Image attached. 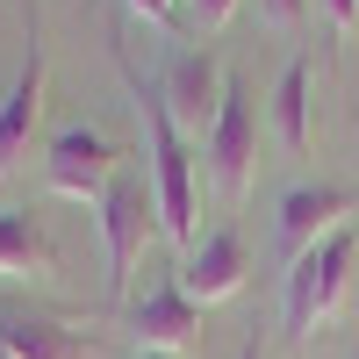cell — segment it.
Returning a JSON list of instances; mask_svg holds the SVG:
<instances>
[{
  "instance_id": "7c38bea8",
  "label": "cell",
  "mask_w": 359,
  "mask_h": 359,
  "mask_svg": "<svg viewBox=\"0 0 359 359\" xmlns=\"http://www.w3.org/2000/svg\"><path fill=\"white\" fill-rule=\"evenodd\" d=\"M0 352L8 359H86L79 331H65L50 316H0Z\"/></svg>"
},
{
  "instance_id": "9a60e30c",
  "label": "cell",
  "mask_w": 359,
  "mask_h": 359,
  "mask_svg": "<svg viewBox=\"0 0 359 359\" xmlns=\"http://www.w3.org/2000/svg\"><path fill=\"white\" fill-rule=\"evenodd\" d=\"M187 15H194V29H223L237 15V0H187Z\"/></svg>"
},
{
  "instance_id": "ba28073f",
  "label": "cell",
  "mask_w": 359,
  "mask_h": 359,
  "mask_svg": "<svg viewBox=\"0 0 359 359\" xmlns=\"http://www.w3.org/2000/svg\"><path fill=\"white\" fill-rule=\"evenodd\" d=\"M43 180H50V194H72V201H101L108 194V180H115V144L101 130H57L50 137V151H43Z\"/></svg>"
},
{
  "instance_id": "8992f818",
  "label": "cell",
  "mask_w": 359,
  "mask_h": 359,
  "mask_svg": "<svg viewBox=\"0 0 359 359\" xmlns=\"http://www.w3.org/2000/svg\"><path fill=\"white\" fill-rule=\"evenodd\" d=\"M223 57L216 50H172L165 57V72H158V94L172 108V123L187 130V137H208V123H216V108H223Z\"/></svg>"
},
{
  "instance_id": "7a4b0ae2",
  "label": "cell",
  "mask_w": 359,
  "mask_h": 359,
  "mask_svg": "<svg viewBox=\"0 0 359 359\" xmlns=\"http://www.w3.org/2000/svg\"><path fill=\"white\" fill-rule=\"evenodd\" d=\"M352 259H359V237H352V223H345V230L323 237L316 252H302V259L287 266L280 316H287V338H294V345H309V338H316V323L345 302V287H352Z\"/></svg>"
},
{
  "instance_id": "277c9868",
  "label": "cell",
  "mask_w": 359,
  "mask_h": 359,
  "mask_svg": "<svg viewBox=\"0 0 359 359\" xmlns=\"http://www.w3.org/2000/svg\"><path fill=\"white\" fill-rule=\"evenodd\" d=\"M158 230V201H151V180L144 172H115L108 194H101V245H108V294H123L137 259H144V237Z\"/></svg>"
},
{
  "instance_id": "4fadbf2b",
  "label": "cell",
  "mask_w": 359,
  "mask_h": 359,
  "mask_svg": "<svg viewBox=\"0 0 359 359\" xmlns=\"http://www.w3.org/2000/svg\"><path fill=\"white\" fill-rule=\"evenodd\" d=\"M273 130L287 151H309V57H287V72L273 86Z\"/></svg>"
},
{
  "instance_id": "8fae6325",
  "label": "cell",
  "mask_w": 359,
  "mask_h": 359,
  "mask_svg": "<svg viewBox=\"0 0 359 359\" xmlns=\"http://www.w3.org/2000/svg\"><path fill=\"white\" fill-rule=\"evenodd\" d=\"M0 273L29 280V273H57V245L43 237V223L29 208H0Z\"/></svg>"
},
{
  "instance_id": "e0dca14e",
  "label": "cell",
  "mask_w": 359,
  "mask_h": 359,
  "mask_svg": "<svg viewBox=\"0 0 359 359\" xmlns=\"http://www.w3.org/2000/svg\"><path fill=\"white\" fill-rule=\"evenodd\" d=\"M323 15H331L338 36H352V29H359V0H323Z\"/></svg>"
},
{
  "instance_id": "30bf717a",
  "label": "cell",
  "mask_w": 359,
  "mask_h": 359,
  "mask_svg": "<svg viewBox=\"0 0 359 359\" xmlns=\"http://www.w3.org/2000/svg\"><path fill=\"white\" fill-rule=\"evenodd\" d=\"M36 115H43V43H36V22H29V65H22V79L8 86V101H0V172L22 158Z\"/></svg>"
},
{
  "instance_id": "5b68a950",
  "label": "cell",
  "mask_w": 359,
  "mask_h": 359,
  "mask_svg": "<svg viewBox=\"0 0 359 359\" xmlns=\"http://www.w3.org/2000/svg\"><path fill=\"white\" fill-rule=\"evenodd\" d=\"M345 216H359V194H345V187H331V180H302V187H287L280 194V208H273V237H280V259L294 266L302 252H316L331 230H345Z\"/></svg>"
},
{
  "instance_id": "3957f363",
  "label": "cell",
  "mask_w": 359,
  "mask_h": 359,
  "mask_svg": "<svg viewBox=\"0 0 359 359\" xmlns=\"http://www.w3.org/2000/svg\"><path fill=\"white\" fill-rule=\"evenodd\" d=\"M201 158H208V180H216L223 201H237L252 187V165H259V94L245 79L223 86V108H216V123H208V137H201Z\"/></svg>"
},
{
  "instance_id": "52a82bcc",
  "label": "cell",
  "mask_w": 359,
  "mask_h": 359,
  "mask_svg": "<svg viewBox=\"0 0 359 359\" xmlns=\"http://www.w3.org/2000/svg\"><path fill=\"white\" fill-rule=\"evenodd\" d=\"M245 273H252V259H245V237H237V230H208V237H194V245L180 252V266H172V280H180V294H187L194 309L230 302V294L245 287Z\"/></svg>"
},
{
  "instance_id": "5bb4252c",
  "label": "cell",
  "mask_w": 359,
  "mask_h": 359,
  "mask_svg": "<svg viewBox=\"0 0 359 359\" xmlns=\"http://www.w3.org/2000/svg\"><path fill=\"white\" fill-rule=\"evenodd\" d=\"M259 15L280 22V29H302V22H309V0H259Z\"/></svg>"
},
{
  "instance_id": "ffe728a7",
  "label": "cell",
  "mask_w": 359,
  "mask_h": 359,
  "mask_svg": "<svg viewBox=\"0 0 359 359\" xmlns=\"http://www.w3.org/2000/svg\"><path fill=\"white\" fill-rule=\"evenodd\" d=\"M0 359H8V352H0Z\"/></svg>"
},
{
  "instance_id": "9c48e42d",
  "label": "cell",
  "mask_w": 359,
  "mask_h": 359,
  "mask_svg": "<svg viewBox=\"0 0 359 359\" xmlns=\"http://www.w3.org/2000/svg\"><path fill=\"white\" fill-rule=\"evenodd\" d=\"M130 338H137V352H187L194 345V331H201V309L187 302V294H180V280H158L151 294H144V302H130Z\"/></svg>"
},
{
  "instance_id": "2e32d148",
  "label": "cell",
  "mask_w": 359,
  "mask_h": 359,
  "mask_svg": "<svg viewBox=\"0 0 359 359\" xmlns=\"http://www.w3.org/2000/svg\"><path fill=\"white\" fill-rule=\"evenodd\" d=\"M123 8H130V15H144L151 29H172V0H123Z\"/></svg>"
},
{
  "instance_id": "6da1fadb",
  "label": "cell",
  "mask_w": 359,
  "mask_h": 359,
  "mask_svg": "<svg viewBox=\"0 0 359 359\" xmlns=\"http://www.w3.org/2000/svg\"><path fill=\"white\" fill-rule=\"evenodd\" d=\"M130 94H137V115H144V151H151V201H158V230L172 237L180 252L194 245V144L187 130L172 123V108L158 94V79L130 72Z\"/></svg>"
},
{
  "instance_id": "d6986e66",
  "label": "cell",
  "mask_w": 359,
  "mask_h": 359,
  "mask_svg": "<svg viewBox=\"0 0 359 359\" xmlns=\"http://www.w3.org/2000/svg\"><path fill=\"white\" fill-rule=\"evenodd\" d=\"M245 359H259V345H245Z\"/></svg>"
},
{
  "instance_id": "ac0fdd59",
  "label": "cell",
  "mask_w": 359,
  "mask_h": 359,
  "mask_svg": "<svg viewBox=\"0 0 359 359\" xmlns=\"http://www.w3.org/2000/svg\"><path fill=\"white\" fill-rule=\"evenodd\" d=\"M137 359H172V352H137Z\"/></svg>"
}]
</instances>
